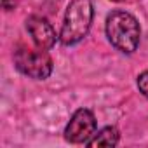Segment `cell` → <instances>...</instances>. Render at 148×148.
I'll return each mask as SVG.
<instances>
[{"label": "cell", "mask_w": 148, "mask_h": 148, "mask_svg": "<svg viewBox=\"0 0 148 148\" xmlns=\"http://www.w3.org/2000/svg\"><path fill=\"white\" fill-rule=\"evenodd\" d=\"M106 37L117 51L132 54L139 45L141 28L132 14L125 11H113L106 18Z\"/></svg>", "instance_id": "cell-1"}, {"label": "cell", "mask_w": 148, "mask_h": 148, "mask_svg": "<svg viewBox=\"0 0 148 148\" xmlns=\"http://www.w3.org/2000/svg\"><path fill=\"white\" fill-rule=\"evenodd\" d=\"M91 23H92L91 0H71L64 14L59 40L64 45H75L89 33Z\"/></svg>", "instance_id": "cell-2"}, {"label": "cell", "mask_w": 148, "mask_h": 148, "mask_svg": "<svg viewBox=\"0 0 148 148\" xmlns=\"http://www.w3.org/2000/svg\"><path fill=\"white\" fill-rule=\"evenodd\" d=\"M14 66L23 75L35 80H45L52 73V59L44 49H28V47L16 49Z\"/></svg>", "instance_id": "cell-3"}, {"label": "cell", "mask_w": 148, "mask_h": 148, "mask_svg": "<svg viewBox=\"0 0 148 148\" xmlns=\"http://www.w3.org/2000/svg\"><path fill=\"white\" fill-rule=\"evenodd\" d=\"M96 132V119L91 110L80 108L73 113L66 129L64 139L70 143H87Z\"/></svg>", "instance_id": "cell-4"}, {"label": "cell", "mask_w": 148, "mask_h": 148, "mask_svg": "<svg viewBox=\"0 0 148 148\" xmlns=\"http://www.w3.org/2000/svg\"><path fill=\"white\" fill-rule=\"evenodd\" d=\"M26 30L32 35V40L35 42V45L38 49H51L56 44V32L52 28V25L40 16H30L26 19Z\"/></svg>", "instance_id": "cell-5"}, {"label": "cell", "mask_w": 148, "mask_h": 148, "mask_svg": "<svg viewBox=\"0 0 148 148\" xmlns=\"http://www.w3.org/2000/svg\"><path fill=\"white\" fill-rule=\"evenodd\" d=\"M119 139H120V134H119L117 127H105L98 134L94 132V136L86 145L87 146H117Z\"/></svg>", "instance_id": "cell-6"}, {"label": "cell", "mask_w": 148, "mask_h": 148, "mask_svg": "<svg viewBox=\"0 0 148 148\" xmlns=\"http://www.w3.org/2000/svg\"><path fill=\"white\" fill-rule=\"evenodd\" d=\"M138 89L141 91L143 96L148 98V71H143L141 75L138 77Z\"/></svg>", "instance_id": "cell-7"}, {"label": "cell", "mask_w": 148, "mask_h": 148, "mask_svg": "<svg viewBox=\"0 0 148 148\" xmlns=\"http://www.w3.org/2000/svg\"><path fill=\"white\" fill-rule=\"evenodd\" d=\"M14 5H16V2H14V0H2V7H4L5 11H11V9H14Z\"/></svg>", "instance_id": "cell-8"}, {"label": "cell", "mask_w": 148, "mask_h": 148, "mask_svg": "<svg viewBox=\"0 0 148 148\" xmlns=\"http://www.w3.org/2000/svg\"><path fill=\"white\" fill-rule=\"evenodd\" d=\"M113 2H124V0H113Z\"/></svg>", "instance_id": "cell-9"}]
</instances>
